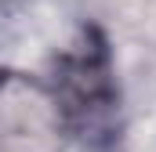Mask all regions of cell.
Masks as SVG:
<instances>
[{
  "label": "cell",
  "mask_w": 156,
  "mask_h": 152,
  "mask_svg": "<svg viewBox=\"0 0 156 152\" xmlns=\"http://www.w3.org/2000/svg\"><path fill=\"white\" fill-rule=\"evenodd\" d=\"M69 127L44 76L0 69V152H66Z\"/></svg>",
  "instance_id": "obj_2"
},
{
  "label": "cell",
  "mask_w": 156,
  "mask_h": 152,
  "mask_svg": "<svg viewBox=\"0 0 156 152\" xmlns=\"http://www.w3.org/2000/svg\"><path fill=\"white\" fill-rule=\"evenodd\" d=\"M51 91L66 116L69 141L91 152H113L123 134L120 80L109 36L98 26H83L51 65Z\"/></svg>",
  "instance_id": "obj_1"
}]
</instances>
